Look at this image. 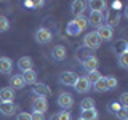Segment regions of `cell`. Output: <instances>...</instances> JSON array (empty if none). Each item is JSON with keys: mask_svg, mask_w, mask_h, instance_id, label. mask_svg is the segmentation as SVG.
Returning a JSON list of instances; mask_svg holds the SVG:
<instances>
[{"mask_svg": "<svg viewBox=\"0 0 128 120\" xmlns=\"http://www.w3.org/2000/svg\"><path fill=\"white\" fill-rule=\"evenodd\" d=\"M83 45H85V48H90V50H96V48H99V45H101V40H99L96 30L88 32L85 37H83Z\"/></svg>", "mask_w": 128, "mask_h": 120, "instance_id": "cell-1", "label": "cell"}, {"mask_svg": "<svg viewBox=\"0 0 128 120\" xmlns=\"http://www.w3.org/2000/svg\"><path fill=\"white\" fill-rule=\"evenodd\" d=\"M51 38H53V34H51V30L46 29V27H40V29H37V32H35V42L40 43V45L50 43Z\"/></svg>", "mask_w": 128, "mask_h": 120, "instance_id": "cell-2", "label": "cell"}, {"mask_svg": "<svg viewBox=\"0 0 128 120\" xmlns=\"http://www.w3.org/2000/svg\"><path fill=\"white\" fill-rule=\"evenodd\" d=\"M58 106L61 107L62 110H69L72 106H74V96L67 91H62L58 96Z\"/></svg>", "mask_w": 128, "mask_h": 120, "instance_id": "cell-3", "label": "cell"}, {"mask_svg": "<svg viewBox=\"0 0 128 120\" xmlns=\"http://www.w3.org/2000/svg\"><path fill=\"white\" fill-rule=\"evenodd\" d=\"M96 34H98V37H99L101 42H110L112 37H114V29H112L110 26H107V24H102L101 27H98Z\"/></svg>", "mask_w": 128, "mask_h": 120, "instance_id": "cell-4", "label": "cell"}, {"mask_svg": "<svg viewBox=\"0 0 128 120\" xmlns=\"http://www.w3.org/2000/svg\"><path fill=\"white\" fill-rule=\"evenodd\" d=\"M98 64H99V61H98L96 56H86V58L82 59V67L88 72V74L98 70Z\"/></svg>", "mask_w": 128, "mask_h": 120, "instance_id": "cell-5", "label": "cell"}, {"mask_svg": "<svg viewBox=\"0 0 128 120\" xmlns=\"http://www.w3.org/2000/svg\"><path fill=\"white\" fill-rule=\"evenodd\" d=\"M74 88L77 93H80V94H85V93H88L90 91V88H91V85H90V82L85 78V77H77V80H75V83H74Z\"/></svg>", "mask_w": 128, "mask_h": 120, "instance_id": "cell-6", "label": "cell"}, {"mask_svg": "<svg viewBox=\"0 0 128 120\" xmlns=\"http://www.w3.org/2000/svg\"><path fill=\"white\" fill-rule=\"evenodd\" d=\"M32 109H34V112H38V114H45L46 109H48V101H46V98L37 96V98L32 101Z\"/></svg>", "mask_w": 128, "mask_h": 120, "instance_id": "cell-7", "label": "cell"}, {"mask_svg": "<svg viewBox=\"0 0 128 120\" xmlns=\"http://www.w3.org/2000/svg\"><path fill=\"white\" fill-rule=\"evenodd\" d=\"M75 80H77V75L72 70H64V72H61V75H59V83H62V85H66V86H74Z\"/></svg>", "mask_w": 128, "mask_h": 120, "instance_id": "cell-8", "label": "cell"}, {"mask_svg": "<svg viewBox=\"0 0 128 120\" xmlns=\"http://www.w3.org/2000/svg\"><path fill=\"white\" fill-rule=\"evenodd\" d=\"M11 70H13V61L8 56H0V74L6 75L11 74Z\"/></svg>", "mask_w": 128, "mask_h": 120, "instance_id": "cell-9", "label": "cell"}, {"mask_svg": "<svg viewBox=\"0 0 128 120\" xmlns=\"http://www.w3.org/2000/svg\"><path fill=\"white\" fill-rule=\"evenodd\" d=\"M86 19H88V24H91V26H94V27H101L102 22H104V19H106V16H104V13L91 11L90 18H86Z\"/></svg>", "mask_w": 128, "mask_h": 120, "instance_id": "cell-10", "label": "cell"}, {"mask_svg": "<svg viewBox=\"0 0 128 120\" xmlns=\"http://www.w3.org/2000/svg\"><path fill=\"white\" fill-rule=\"evenodd\" d=\"M35 96H42V98H48L51 94V88L46 86L45 83H35V86L32 88Z\"/></svg>", "mask_w": 128, "mask_h": 120, "instance_id": "cell-11", "label": "cell"}, {"mask_svg": "<svg viewBox=\"0 0 128 120\" xmlns=\"http://www.w3.org/2000/svg\"><path fill=\"white\" fill-rule=\"evenodd\" d=\"M14 99V90L10 86H5L0 90V102H13Z\"/></svg>", "mask_w": 128, "mask_h": 120, "instance_id": "cell-12", "label": "cell"}, {"mask_svg": "<svg viewBox=\"0 0 128 120\" xmlns=\"http://www.w3.org/2000/svg\"><path fill=\"white\" fill-rule=\"evenodd\" d=\"M32 66H34V61H32L30 56H22V58L18 59V69L21 72H26V70H30Z\"/></svg>", "mask_w": 128, "mask_h": 120, "instance_id": "cell-13", "label": "cell"}, {"mask_svg": "<svg viewBox=\"0 0 128 120\" xmlns=\"http://www.w3.org/2000/svg\"><path fill=\"white\" fill-rule=\"evenodd\" d=\"M85 3L90 6L91 11H98V13H102L106 10V5H107L104 0H90V2H85Z\"/></svg>", "mask_w": 128, "mask_h": 120, "instance_id": "cell-14", "label": "cell"}, {"mask_svg": "<svg viewBox=\"0 0 128 120\" xmlns=\"http://www.w3.org/2000/svg\"><path fill=\"white\" fill-rule=\"evenodd\" d=\"M85 6H86L85 2H82V0H74V2L70 3V11H72V14H74V16H82L83 10H85Z\"/></svg>", "mask_w": 128, "mask_h": 120, "instance_id": "cell-15", "label": "cell"}, {"mask_svg": "<svg viewBox=\"0 0 128 120\" xmlns=\"http://www.w3.org/2000/svg\"><path fill=\"white\" fill-rule=\"evenodd\" d=\"M66 48L62 45H56L53 50H51V58L54 59V61H64V58H66Z\"/></svg>", "mask_w": 128, "mask_h": 120, "instance_id": "cell-16", "label": "cell"}, {"mask_svg": "<svg viewBox=\"0 0 128 120\" xmlns=\"http://www.w3.org/2000/svg\"><path fill=\"white\" fill-rule=\"evenodd\" d=\"M21 75H22V80H24L26 85H35V83H37V72H35L34 69L22 72Z\"/></svg>", "mask_w": 128, "mask_h": 120, "instance_id": "cell-17", "label": "cell"}, {"mask_svg": "<svg viewBox=\"0 0 128 120\" xmlns=\"http://www.w3.org/2000/svg\"><path fill=\"white\" fill-rule=\"evenodd\" d=\"M10 85H11L10 88H13V90H22V88L26 86V83H24L21 74H16L10 78Z\"/></svg>", "mask_w": 128, "mask_h": 120, "instance_id": "cell-18", "label": "cell"}, {"mask_svg": "<svg viewBox=\"0 0 128 120\" xmlns=\"http://www.w3.org/2000/svg\"><path fill=\"white\" fill-rule=\"evenodd\" d=\"M93 90L96 91V93H106V91H109L106 77H99L98 80H96V82L93 83Z\"/></svg>", "mask_w": 128, "mask_h": 120, "instance_id": "cell-19", "label": "cell"}, {"mask_svg": "<svg viewBox=\"0 0 128 120\" xmlns=\"http://www.w3.org/2000/svg\"><path fill=\"white\" fill-rule=\"evenodd\" d=\"M16 110L14 102H0V114L3 115H13Z\"/></svg>", "mask_w": 128, "mask_h": 120, "instance_id": "cell-20", "label": "cell"}, {"mask_svg": "<svg viewBox=\"0 0 128 120\" xmlns=\"http://www.w3.org/2000/svg\"><path fill=\"white\" fill-rule=\"evenodd\" d=\"M98 117H99V114L96 110V107L94 109H90V110H83L80 114V118L82 120H98Z\"/></svg>", "mask_w": 128, "mask_h": 120, "instance_id": "cell-21", "label": "cell"}, {"mask_svg": "<svg viewBox=\"0 0 128 120\" xmlns=\"http://www.w3.org/2000/svg\"><path fill=\"white\" fill-rule=\"evenodd\" d=\"M90 109H94V99L93 98H83L80 101V110H90Z\"/></svg>", "mask_w": 128, "mask_h": 120, "instance_id": "cell-22", "label": "cell"}, {"mask_svg": "<svg viewBox=\"0 0 128 120\" xmlns=\"http://www.w3.org/2000/svg\"><path fill=\"white\" fill-rule=\"evenodd\" d=\"M107 21H109V24L107 26H110V27H114V26H117L118 21H120V14H118V11H109L107 13Z\"/></svg>", "mask_w": 128, "mask_h": 120, "instance_id": "cell-23", "label": "cell"}, {"mask_svg": "<svg viewBox=\"0 0 128 120\" xmlns=\"http://www.w3.org/2000/svg\"><path fill=\"white\" fill-rule=\"evenodd\" d=\"M66 32H67V35H70V37H77V35H80V32H82V30H80L72 21H69V22H67V26H66Z\"/></svg>", "mask_w": 128, "mask_h": 120, "instance_id": "cell-24", "label": "cell"}, {"mask_svg": "<svg viewBox=\"0 0 128 120\" xmlns=\"http://www.w3.org/2000/svg\"><path fill=\"white\" fill-rule=\"evenodd\" d=\"M72 22H74L80 30L86 29V26H88V19L85 18V16H75V19H72Z\"/></svg>", "mask_w": 128, "mask_h": 120, "instance_id": "cell-25", "label": "cell"}, {"mask_svg": "<svg viewBox=\"0 0 128 120\" xmlns=\"http://www.w3.org/2000/svg\"><path fill=\"white\" fill-rule=\"evenodd\" d=\"M10 29V19L6 16H0V34Z\"/></svg>", "mask_w": 128, "mask_h": 120, "instance_id": "cell-26", "label": "cell"}, {"mask_svg": "<svg viewBox=\"0 0 128 120\" xmlns=\"http://www.w3.org/2000/svg\"><path fill=\"white\" fill-rule=\"evenodd\" d=\"M118 66L122 67V69H128V51L118 54Z\"/></svg>", "mask_w": 128, "mask_h": 120, "instance_id": "cell-27", "label": "cell"}, {"mask_svg": "<svg viewBox=\"0 0 128 120\" xmlns=\"http://www.w3.org/2000/svg\"><path fill=\"white\" fill-rule=\"evenodd\" d=\"M53 120H72L70 117V112H67V110H61V112H58V114L53 117Z\"/></svg>", "mask_w": 128, "mask_h": 120, "instance_id": "cell-28", "label": "cell"}, {"mask_svg": "<svg viewBox=\"0 0 128 120\" xmlns=\"http://www.w3.org/2000/svg\"><path fill=\"white\" fill-rule=\"evenodd\" d=\"M99 77H102V75L99 74L98 70H94V72H90V74H88L85 78L88 80V82H90V85H93V83H94V82H96V80H98Z\"/></svg>", "mask_w": 128, "mask_h": 120, "instance_id": "cell-29", "label": "cell"}, {"mask_svg": "<svg viewBox=\"0 0 128 120\" xmlns=\"http://www.w3.org/2000/svg\"><path fill=\"white\" fill-rule=\"evenodd\" d=\"M106 82H107V88H109V90H114V88H117V85H118V80L115 77H106Z\"/></svg>", "mask_w": 128, "mask_h": 120, "instance_id": "cell-30", "label": "cell"}, {"mask_svg": "<svg viewBox=\"0 0 128 120\" xmlns=\"http://www.w3.org/2000/svg\"><path fill=\"white\" fill-rule=\"evenodd\" d=\"M126 48H128V45H126V42H125V40H120L117 45H115V50L120 51V54H122V53H126V51H128Z\"/></svg>", "mask_w": 128, "mask_h": 120, "instance_id": "cell-31", "label": "cell"}, {"mask_svg": "<svg viewBox=\"0 0 128 120\" xmlns=\"http://www.w3.org/2000/svg\"><path fill=\"white\" fill-rule=\"evenodd\" d=\"M115 115H117L118 120H128V107H122Z\"/></svg>", "mask_w": 128, "mask_h": 120, "instance_id": "cell-32", "label": "cell"}, {"mask_svg": "<svg viewBox=\"0 0 128 120\" xmlns=\"http://www.w3.org/2000/svg\"><path fill=\"white\" fill-rule=\"evenodd\" d=\"M120 109H122V106H120V102H117V101L109 104V110H110V112H114V114H117Z\"/></svg>", "mask_w": 128, "mask_h": 120, "instance_id": "cell-33", "label": "cell"}, {"mask_svg": "<svg viewBox=\"0 0 128 120\" xmlns=\"http://www.w3.org/2000/svg\"><path fill=\"white\" fill-rule=\"evenodd\" d=\"M120 106L128 107V93H122V96H120Z\"/></svg>", "mask_w": 128, "mask_h": 120, "instance_id": "cell-34", "label": "cell"}, {"mask_svg": "<svg viewBox=\"0 0 128 120\" xmlns=\"http://www.w3.org/2000/svg\"><path fill=\"white\" fill-rule=\"evenodd\" d=\"M16 120H32V118H30V114H27V112H21V114H18Z\"/></svg>", "mask_w": 128, "mask_h": 120, "instance_id": "cell-35", "label": "cell"}, {"mask_svg": "<svg viewBox=\"0 0 128 120\" xmlns=\"http://www.w3.org/2000/svg\"><path fill=\"white\" fill-rule=\"evenodd\" d=\"M30 118L32 120H45V115H43V114H38V112H32V114H30Z\"/></svg>", "mask_w": 128, "mask_h": 120, "instance_id": "cell-36", "label": "cell"}, {"mask_svg": "<svg viewBox=\"0 0 128 120\" xmlns=\"http://www.w3.org/2000/svg\"><path fill=\"white\" fill-rule=\"evenodd\" d=\"M120 8H122V3H120V2H114V3H112V11H118Z\"/></svg>", "mask_w": 128, "mask_h": 120, "instance_id": "cell-37", "label": "cell"}, {"mask_svg": "<svg viewBox=\"0 0 128 120\" xmlns=\"http://www.w3.org/2000/svg\"><path fill=\"white\" fill-rule=\"evenodd\" d=\"M24 6H27V8H34V2H24Z\"/></svg>", "mask_w": 128, "mask_h": 120, "instance_id": "cell-38", "label": "cell"}, {"mask_svg": "<svg viewBox=\"0 0 128 120\" xmlns=\"http://www.w3.org/2000/svg\"><path fill=\"white\" fill-rule=\"evenodd\" d=\"M34 6H43V2H34Z\"/></svg>", "mask_w": 128, "mask_h": 120, "instance_id": "cell-39", "label": "cell"}, {"mask_svg": "<svg viewBox=\"0 0 128 120\" xmlns=\"http://www.w3.org/2000/svg\"><path fill=\"white\" fill-rule=\"evenodd\" d=\"M77 120H82V118H77Z\"/></svg>", "mask_w": 128, "mask_h": 120, "instance_id": "cell-40", "label": "cell"}]
</instances>
